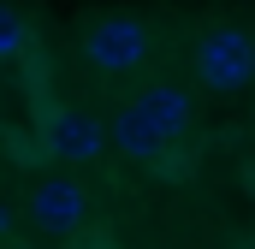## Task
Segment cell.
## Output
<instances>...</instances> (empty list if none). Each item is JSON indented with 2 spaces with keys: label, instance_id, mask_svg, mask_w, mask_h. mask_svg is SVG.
I'll use <instances>...</instances> for the list:
<instances>
[{
  "label": "cell",
  "instance_id": "6",
  "mask_svg": "<svg viewBox=\"0 0 255 249\" xmlns=\"http://www.w3.org/2000/svg\"><path fill=\"white\" fill-rule=\"evenodd\" d=\"M136 107H142L148 119L166 130V142L190 130V95H184V89H172V83H154V89H142V95H136Z\"/></svg>",
  "mask_w": 255,
  "mask_h": 249
},
{
  "label": "cell",
  "instance_id": "4",
  "mask_svg": "<svg viewBox=\"0 0 255 249\" xmlns=\"http://www.w3.org/2000/svg\"><path fill=\"white\" fill-rule=\"evenodd\" d=\"M24 208H30V220L48 238H77L83 220H89V190L77 178H42V184H30Z\"/></svg>",
  "mask_w": 255,
  "mask_h": 249
},
{
  "label": "cell",
  "instance_id": "9",
  "mask_svg": "<svg viewBox=\"0 0 255 249\" xmlns=\"http://www.w3.org/2000/svg\"><path fill=\"white\" fill-rule=\"evenodd\" d=\"M6 249H36V244H6Z\"/></svg>",
  "mask_w": 255,
  "mask_h": 249
},
{
  "label": "cell",
  "instance_id": "10",
  "mask_svg": "<svg viewBox=\"0 0 255 249\" xmlns=\"http://www.w3.org/2000/svg\"><path fill=\"white\" fill-rule=\"evenodd\" d=\"M250 36H255V30H250Z\"/></svg>",
  "mask_w": 255,
  "mask_h": 249
},
{
  "label": "cell",
  "instance_id": "8",
  "mask_svg": "<svg viewBox=\"0 0 255 249\" xmlns=\"http://www.w3.org/2000/svg\"><path fill=\"white\" fill-rule=\"evenodd\" d=\"M24 214H30V208H18V202H6V208H0V232H6V244H24V238H18Z\"/></svg>",
  "mask_w": 255,
  "mask_h": 249
},
{
  "label": "cell",
  "instance_id": "2",
  "mask_svg": "<svg viewBox=\"0 0 255 249\" xmlns=\"http://www.w3.org/2000/svg\"><path fill=\"white\" fill-rule=\"evenodd\" d=\"M142 60H148V30L136 18H125V12H113V18L83 30V65L89 71H130Z\"/></svg>",
  "mask_w": 255,
  "mask_h": 249
},
{
  "label": "cell",
  "instance_id": "7",
  "mask_svg": "<svg viewBox=\"0 0 255 249\" xmlns=\"http://www.w3.org/2000/svg\"><path fill=\"white\" fill-rule=\"evenodd\" d=\"M0 60H6V65H24V12H18V6L0 12Z\"/></svg>",
  "mask_w": 255,
  "mask_h": 249
},
{
  "label": "cell",
  "instance_id": "1",
  "mask_svg": "<svg viewBox=\"0 0 255 249\" xmlns=\"http://www.w3.org/2000/svg\"><path fill=\"white\" fill-rule=\"evenodd\" d=\"M196 77L214 95H238L244 83H255V36L238 24H214L196 42Z\"/></svg>",
  "mask_w": 255,
  "mask_h": 249
},
{
  "label": "cell",
  "instance_id": "5",
  "mask_svg": "<svg viewBox=\"0 0 255 249\" xmlns=\"http://www.w3.org/2000/svg\"><path fill=\"white\" fill-rule=\"evenodd\" d=\"M113 142H119V154H130V160H160L166 130L148 119L136 101H125V107H119V119H113Z\"/></svg>",
  "mask_w": 255,
  "mask_h": 249
},
{
  "label": "cell",
  "instance_id": "3",
  "mask_svg": "<svg viewBox=\"0 0 255 249\" xmlns=\"http://www.w3.org/2000/svg\"><path fill=\"white\" fill-rule=\"evenodd\" d=\"M36 130H42L48 154H54V160H65V166H89V160L107 148V136H113V130H101V124L89 119V113H77V107H54V113L42 107Z\"/></svg>",
  "mask_w": 255,
  "mask_h": 249
}]
</instances>
